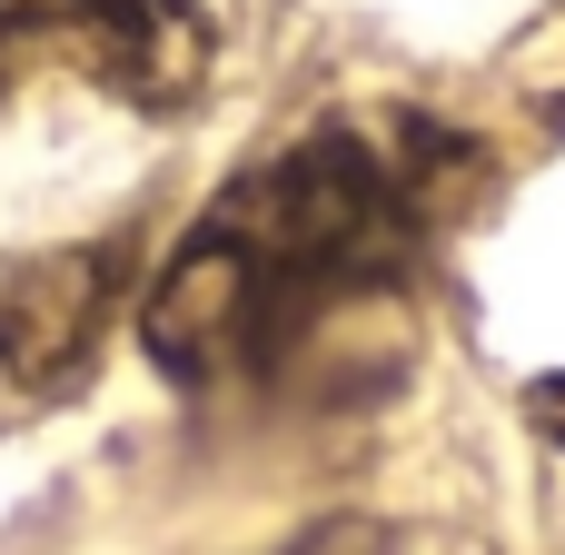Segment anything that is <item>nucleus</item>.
Wrapping results in <instances>:
<instances>
[{"mask_svg": "<svg viewBox=\"0 0 565 555\" xmlns=\"http://www.w3.org/2000/svg\"><path fill=\"white\" fill-rule=\"evenodd\" d=\"M278 555H397V536H387V526H367V516H328V526L288 536Z\"/></svg>", "mask_w": 565, "mask_h": 555, "instance_id": "obj_4", "label": "nucleus"}, {"mask_svg": "<svg viewBox=\"0 0 565 555\" xmlns=\"http://www.w3.org/2000/svg\"><path fill=\"white\" fill-rule=\"evenodd\" d=\"M526 417H536V427L565 447V377H536V387H526Z\"/></svg>", "mask_w": 565, "mask_h": 555, "instance_id": "obj_5", "label": "nucleus"}, {"mask_svg": "<svg viewBox=\"0 0 565 555\" xmlns=\"http://www.w3.org/2000/svg\"><path fill=\"white\" fill-rule=\"evenodd\" d=\"M129 288V248L119 238H89V248H50V258H20L0 278V367L20 387H70L109 328Z\"/></svg>", "mask_w": 565, "mask_h": 555, "instance_id": "obj_3", "label": "nucleus"}, {"mask_svg": "<svg viewBox=\"0 0 565 555\" xmlns=\"http://www.w3.org/2000/svg\"><path fill=\"white\" fill-rule=\"evenodd\" d=\"M467 169L477 139H457L427 109L318 119L278 139L159 258L139 298V348L159 357V377L199 397L288 387L298 367L328 357V338L417 288Z\"/></svg>", "mask_w": 565, "mask_h": 555, "instance_id": "obj_1", "label": "nucleus"}, {"mask_svg": "<svg viewBox=\"0 0 565 555\" xmlns=\"http://www.w3.org/2000/svg\"><path fill=\"white\" fill-rule=\"evenodd\" d=\"M50 70L179 119L218 70V20L199 0H0V99Z\"/></svg>", "mask_w": 565, "mask_h": 555, "instance_id": "obj_2", "label": "nucleus"}]
</instances>
